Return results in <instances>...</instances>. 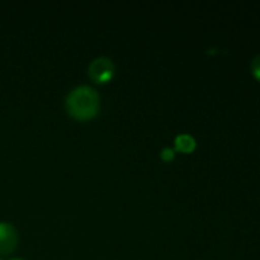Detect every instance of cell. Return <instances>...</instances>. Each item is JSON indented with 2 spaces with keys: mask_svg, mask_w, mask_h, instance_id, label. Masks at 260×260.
Instances as JSON below:
<instances>
[{
  "mask_svg": "<svg viewBox=\"0 0 260 260\" xmlns=\"http://www.w3.org/2000/svg\"><path fill=\"white\" fill-rule=\"evenodd\" d=\"M13 260H24V259H20V258H17V259H13Z\"/></svg>",
  "mask_w": 260,
  "mask_h": 260,
  "instance_id": "obj_7",
  "label": "cell"
},
{
  "mask_svg": "<svg viewBox=\"0 0 260 260\" xmlns=\"http://www.w3.org/2000/svg\"><path fill=\"white\" fill-rule=\"evenodd\" d=\"M160 156H161V159L164 160L165 162H170V161H173V160H174L175 151L173 149H170V147H165V149H162Z\"/></svg>",
  "mask_w": 260,
  "mask_h": 260,
  "instance_id": "obj_5",
  "label": "cell"
},
{
  "mask_svg": "<svg viewBox=\"0 0 260 260\" xmlns=\"http://www.w3.org/2000/svg\"><path fill=\"white\" fill-rule=\"evenodd\" d=\"M114 73H116L114 63L108 57H103V56L96 57L89 65V76L91 80L98 84L109 83L113 79Z\"/></svg>",
  "mask_w": 260,
  "mask_h": 260,
  "instance_id": "obj_2",
  "label": "cell"
},
{
  "mask_svg": "<svg viewBox=\"0 0 260 260\" xmlns=\"http://www.w3.org/2000/svg\"><path fill=\"white\" fill-rule=\"evenodd\" d=\"M196 140L190 135L182 134L175 137V150L184 154H190L196 149Z\"/></svg>",
  "mask_w": 260,
  "mask_h": 260,
  "instance_id": "obj_4",
  "label": "cell"
},
{
  "mask_svg": "<svg viewBox=\"0 0 260 260\" xmlns=\"http://www.w3.org/2000/svg\"><path fill=\"white\" fill-rule=\"evenodd\" d=\"M0 260H3V259H2V258H0Z\"/></svg>",
  "mask_w": 260,
  "mask_h": 260,
  "instance_id": "obj_8",
  "label": "cell"
},
{
  "mask_svg": "<svg viewBox=\"0 0 260 260\" xmlns=\"http://www.w3.org/2000/svg\"><path fill=\"white\" fill-rule=\"evenodd\" d=\"M66 111L78 121H89L99 112V95L93 88L78 86L69 93L66 98Z\"/></svg>",
  "mask_w": 260,
  "mask_h": 260,
  "instance_id": "obj_1",
  "label": "cell"
},
{
  "mask_svg": "<svg viewBox=\"0 0 260 260\" xmlns=\"http://www.w3.org/2000/svg\"><path fill=\"white\" fill-rule=\"evenodd\" d=\"M251 73H253L254 78L260 81V55L254 57L253 62H251Z\"/></svg>",
  "mask_w": 260,
  "mask_h": 260,
  "instance_id": "obj_6",
  "label": "cell"
},
{
  "mask_svg": "<svg viewBox=\"0 0 260 260\" xmlns=\"http://www.w3.org/2000/svg\"><path fill=\"white\" fill-rule=\"evenodd\" d=\"M18 233L17 229L10 222L0 221V254L8 255L17 248Z\"/></svg>",
  "mask_w": 260,
  "mask_h": 260,
  "instance_id": "obj_3",
  "label": "cell"
}]
</instances>
